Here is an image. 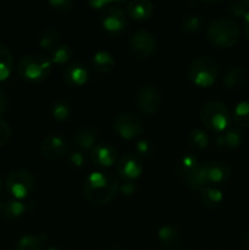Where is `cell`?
<instances>
[{"instance_id":"cell-1","label":"cell","mask_w":249,"mask_h":250,"mask_svg":"<svg viewBox=\"0 0 249 250\" xmlns=\"http://www.w3.org/2000/svg\"><path fill=\"white\" fill-rule=\"evenodd\" d=\"M119 178L107 171H94L89 173L82 185L85 199L94 205H105L111 202L119 192Z\"/></svg>"},{"instance_id":"cell-2","label":"cell","mask_w":249,"mask_h":250,"mask_svg":"<svg viewBox=\"0 0 249 250\" xmlns=\"http://www.w3.org/2000/svg\"><path fill=\"white\" fill-rule=\"evenodd\" d=\"M207 38L216 48H232L241 38V27L229 17H217L210 22L207 29Z\"/></svg>"},{"instance_id":"cell-3","label":"cell","mask_w":249,"mask_h":250,"mask_svg":"<svg viewBox=\"0 0 249 250\" xmlns=\"http://www.w3.org/2000/svg\"><path fill=\"white\" fill-rule=\"evenodd\" d=\"M53 70L50 59L42 54H28L21 58L17 65V72L22 80L27 82H43L49 77Z\"/></svg>"},{"instance_id":"cell-4","label":"cell","mask_w":249,"mask_h":250,"mask_svg":"<svg viewBox=\"0 0 249 250\" xmlns=\"http://www.w3.org/2000/svg\"><path fill=\"white\" fill-rule=\"evenodd\" d=\"M187 77L197 87H211L219 77V65L211 56H198L188 65Z\"/></svg>"},{"instance_id":"cell-5","label":"cell","mask_w":249,"mask_h":250,"mask_svg":"<svg viewBox=\"0 0 249 250\" xmlns=\"http://www.w3.org/2000/svg\"><path fill=\"white\" fill-rule=\"evenodd\" d=\"M199 117L207 128L212 129L215 133L225 132L231 124V112L228 107L217 100H209L200 107Z\"/></svg>"},{"instance_id":"cell-6","label":"cell","mask_w":249,"mask_h":250,"mask_svg":"<svg viewBox=\"0 0 249 250\" xmlns=\"http://www.w3.org/2000/svg\"><path fill=\"white\" fill-rule=\"evenodd\" d=\"M34 177L31 172L23 168H16L7 175L6 190L16 200H23L33 192Z\"/></svg>"},{"instance_id":"cell-7","label":"cell","mask_w":249,"mask_h":250,"mask_svg":"<svg viewBox=\"0 0 249 250\" xmlns=\"http://www.w3.org/2000/svg\"><path fill=\"white\" fill-rule=\"evenodd\" d=\"M156 48V39L153 33L145 28H141L137 32H134L131 36L128 42V49L129 53L134 56V58L139 59H146L154 53Z\"/></svg>"},{"instance_id":"cell-8","label":"cell","mask_w":249,"mask_h":250,"mask_svg":"<svg viewBox=\"0 0 249 250\" xmlns=\"http://www.w3.org/2000/svg\"><path fill=\"white\" fill-rule=\"evenodd\" d=\"M114 132L120 138L131 141L143 133V125L132 112H121L115 117Z\"/></svg>"},{"instance_id":"cell-9","label":"cell","mask_w":249,"mask_h":250,"mask_svg":"<svg viewBox=\"0 0 249 250\" xmlns=\"http://www.w3.org/2000/svg\"><path fill=\"white\" fill-rule=\"evenodd\" d=\"M119 4H121V1H115V4L105 9L100 16L103 28L111 34L121 33L127 26L126 11L120 7Z\"/></svg>"},{"instance_id":"cell-10","label":"cell","mask_w":249,"mask_h":250,"mask_svg":"<svg viewBox=\"0 0 249 250\" xmlns=\"http://www.w3.org/2000/svg\"><path fill=\"white\" fill-rule=\"evenodd\" d=\"M136 104L139 111L145 115H154L161 105V95L158 88L146 84L139 88L136 95Z\"/></svg>"},{"instance_id":"cell-11","label":"cell","mask_w":249,"mask_h":250,"mask_svg":"<svg viewBox=\"0 0 249 250\" xmlns=\"http://www.w3.org/2000/svg\"><path fill=\"white\" fill-rule=\"evenodd\" d=\"M116 172L127 182L137 180L143 173V161L136 153L124 154L117 160Z\"/></svg>"},{"instance_id":"cell-12","label":"cell","mask_w":249,"mask_h":250,"mask_svg":"<svg viewBox=\"0 0 249 250\" xmlns=\"http://www.w3.org/2000/svg\"><path fill=\"white\" fill-rule=\"evenodd\" d=\"M68 151V144L65 139L58 134L45 137L41 143V153L48 160H59L63 158Z\"/></svg>"},{"instance_id":"cell-13","label":"cell","mask_w":249,"mask_h":250,"mask_svg":"<svg viewBox=\"0 0 249 250\" xmlns=\"http://www.w3.org/2000/svg\"><path fill=\"white\" fill-rule=\"evenodd\" d=\"M90 159L98 167H110L116 163L117 151L111 144L98 143L90 150Z\"/></svg>"},{"instance_id":"cell-14","label":"cell","mask_w":249,"mask_h":250,"mask_svg":"<svg viewBox=\"0 0 249 250\" xmlns=\"http://www.w3.org/2000/svg\"><path fill=\"white\" fill-rule=\"evenodd\" d=\"M88 68L81 62H71L63 68L62 78L71 87H81L88 81Z\"/></svg>"},{"instance_id":"cell-15","label":"cell","mask_w":249,"mask_h":250,"mask_svg":"<svg viewBox=\"0 0 249 250\" xmlns=\"http://www.w3.org/2000/svg\"><path fill=\"white\" fill-rule=\"evenodd\" d=\"M207 172H208V183L216 187L217 185L227 182L231 177V168L227 164L221 161H208Z\"/></svg>"},{"instance_id":"cell-16","label":"cell","mask_w":249,"mask_h":250,"mask_svg":"<svg viewBox=\"0 0 249 250\" xmlns=\"http://www.w3.org/2000/svg\"><path fill=\"white\" fill-rule=\"evenodd\" d=\"M31 203L22 200H0V216L7 220L19 219L31 210Z\"/></svg>"},{"instance_id":"cell-17","label":"cell","mask_w":249,"mask_h":250,"mask_svg":"<svg viewBox=\"0 0 249 250\" xmlns=\"http://www.w3.org/2000/svg\"><path fill=\"white\" fill-rule=\"evenodd\" d=\"M98 132L93 126H83L73 134V144L82 151H89L97 146Z\"/></svg>"},{"instance_id":"cell-18","label":"cell","mask_w":249,"mask_h":250,"mask_svg":"<svg viewBox=\"0 0 249 250\" xmlns=\"http://www.w3.org/2000/svg\"><path fill=\"white\" fill-rule=\"evenodd\" d=\"M126 11L136 21H146L153 15L154 5L149 0H132L127 2Z\"/></svg>"},{"instance_id":"cell-19","label":"cell","mask_w":249,"mask_h":250,"mask_svg":"<svg viewBox=\"0 0 249 250\" xmlns=\"http://www.w3.org/2000/svg\"><path fill=\"white\" fill-rule=\"evenodd\" d=\"M158 238L166 250H173L180 246L181 234L172 225H164L159 229Z\"/></svg>"},{"instance_id":"cell-20","label":"cell","mask_w":249,"mask_h":250,"mask_svg":"<svg viewBox=\"0 0 249 250\" xmlns=\"http://www.w3.org/2000/svg\"><path fill=\"white\" fill-rule=\"evenodd\" d=\"M183 180H185L187 187L193 190H200L207 187V186H209V183H208L207 164H199Z\"/></svg>"},{"instance_id":"cell-21","label":"cell","mask_w":249,"mask_h":250,"mask_svg":"<svg viewBox=\"0 0 249 250\" xmlns=\"http://www.w3.org/2000/svg\"><path fill=\"white\" fill-rule=\"evenodd\" d=\"M200 202L208 209H216L224 202V193L220 188L214 186H207L199 190Z\"/></svg>"},{"instance_id":"cell-22","label":"cell","mask_w":249,"mask_h":250,"mask_svg":"<svg viewBox=\"0 0 249 250\" xmlns=\"http://www.w3.org/2000/svg\"><path fill=\"white\" fill-rule=\"evenodd\" d=\"M247 82V71L242 66L228 68L224 76V84L228 89H239Z\"/></svg>"},{"instance_id":"cell-23","label":"cell","mask_w":249,"mask_h":250,"mask_svg":"<svg viewBox=\"0 0 249 250\" xmlns=\"http://www.w3.org/2000/svg\"><path fill=\"white\" fill-rule=\"evenodd\" d=\"M46 239H48V236L45 233H42L39 236L24 234L17 242L16 250H43Z\"/></svg>"},{"instance_id":"cell-24","label":"cell","mask_w":249,"mask_h":250,"mask_svg":"<svg viewBox=\"0 0 249 250\" xmlns=\"http://www.w3.org/2000/svg\"><path fill=\"white\" fill-rule=\"evenodd\" d=\"M14 67V56L11 50L2 42H0V81H5L11 75Z\"/></svg>"},{"instance_id":"cell-25","label":"cell","mask_w":249,"mask_h":250,"mask_svg":"<svg viewBox=\"0 0 249 250\" xmlns=\"http://www.w3.org/2000/svg\"><path fill=\"white\" fill-rule=\"evenodd\" d=\"M93 67L100 73H109L115 67V59L107 51L99 50L93 55Z\"/></svg>"},{"instance_id":"cell-26","label":"cell","mask_w":249,"mask_h":250,"mask_svg":"<svg viewBox=\"0 0 249 250\" xmlns=\"http://www.w3.org/2000/svg\"><path fill=\"white\" fill-rule=\"evenodd\" d=\"M39 46L49 53L55 50L58 46H60V36L58 32L53 28L43 29L39 36Z\"/></svg>"},{"instance_id":"cell-27","label":"cell","mask_w":249,"mask_h":250,"mask_svg":"<svg viewBox=\"0 0 249 250\" xmlns=\"http://www.w3.org/2000/svg\"><path fill=\"white\" fill-rule=\"evenodd\" d=\"M188 144L195 150H205L210 144V138L202 128H194L188 134Z\"/></svg>"},{"instance_id":"cell-28","label":"cell","mask_w":249,"mask_h":250,"mask_svg":"<svg viewBox=\"0 0 249 250\" xmlns=\"http://www.w3.org/2000/svg\"><path fill=\"white\" fill-rule=\"evenodd\" d=\"M199 161H198L197 156L192 155V154H188V155L183 156L178 164L176 165L175 167V172L178 177L185 178L188 173L190 172L192 170H194L198 165H199Z\"/></svg>"},{"instance_id":"cell-29","label":"cell","mask_w":249,"mask_h":250,"mask_svg":"<svg viewBox=\"0 0 249 250\" xmlns=\"http://www.w3.org/2000/svg\"><path fill=\"white\" fill-rule=\"evenodd\" d=\"M232 119L239 127H249V102H241L236 105Z\"/></svg>"},{"instance_id":"cell-30","label":"cell","mask_w":249,"mask_h":250,"mask_svg":"<svg viewBox=\"0 0 249 250\" xmlns=\"http://www.w3.org/2000/svg\"><path fill=\"white\" fill-rule=\"evenodd\" d=\"M73 53L72 49L70 48L66 44H60V46L55 49L54 51L50 53V61L51 63H55V65H63L67 61H70V59L72 58Z\"/></svg>"},{"instance_id":"cell-31","label":"cell","mask_w":249,"mask_h":250,"mask_svg":"<svg viewBox=\"0 0 249 250\" xmlns=\"http://www.w3.org/2000/svg\"><path fill=\"white\" fill-rule=\"evenodd\" d=\"M203 26V20L198 15L190 14L187 15L181 21V28L186 33H197L200 31Z\"/></svg>"},{"instance_id":"cell-32","label":"cell","mask_w":249,"mask_h":250,"mask_svg":"<svg viewBox=\"0 0 249 250\" xmlns=\"http://www.w3.org/2000/svg\"><path fill=\"white\" fill-rule=\"evenodd\" d=\"M51 115L58 121H65L71 115V106L65 100H56L51 104Z\"/></svg>"},{"instance_id":"cell-33","label":"cell","mask_w":249,"mask_h":250,"mask_svg":"<svg viewBox=\"0 0 249 250\" xmlns=\"http://www.w3.org/2000/svg\"><path fill=\"white\" fill-rule=\"evenodd\" d=\"M224 137L226 148L228 149H237L241 146L242 141H243V136H242L241 131L238 128H236V127H228L224 132Z\"/></svg>"},{"instance_id":"cell-34","label":"cell","mask_w":249,"mask_h":250,"mask_svg":"<svg viewBox=\"0 0 249 250\" xmlns=\"http://www.w3.org/2000/svg\"><path fill=\"white\" fill-rule=\"evenodd\" d=\"M154 151V146L149 139L146 138H141L137 141L136 143V154L141 159L143 158H149V156L153 154Z\"/></svg>"},{"instance_id":"cell-35","label":"cell","mask_w":249,"mask_h":250,"mask_svg":"<svg viewBox=\"0 0 249 250\" xmlns=\"http://www.w3.org/2000/svg\"><path fill=\"white\" fill-rule=\"evenodd\" d=\"M229 12L239 17H244L249 12V0H239V1L229 2Z\"/></svg>"},{"instance_id":"cell-36","label":"cell","mask_w":249,"mask_h":250,"mask_svg":"<svg viewBox=\"0 0 249 250\" xmlns=\"http://www.w3.org/2000/svg\"><path fill=\"white\" fill-rule=\"evenodd\" d=\"M49 5L58 12H68L75 6V1L72 0H50Z\"/></svg>"},{"instance_id":"cell-37","label":"cell","mask_w":249,"mask_h":250,"mask_svg":"<svg viewBox=\"0 0 249 250\" xmlns=\"http://www.w3.org/2000/svg\"><path fill=\"white\" fill-rule=\"evenodd\" d=\"M10 137H11V127L4 119H0V146H5L10 141Z\"/></svg>"},{"instance_id":"cell-38","label":"cell","mask_w":249,"mask_h":250,"mask_svg":"<svg viewBox=\"0 0 249 250\" xmlns=\"http://www.w3.org/2000/svg\"><path fill=\"white\" fill-rule=\"evenodd\" d=\"M114 4L115 1H109V0H90L87 2L88 6L92 7L93 10H102V11H104L105 9Z\"/></svg>"},{"instance_id":"cell-39","label":"cell","mask_w":249,"mask_h":250,"mask_svg":"<svg viewBox=\"0 0 249 250\" xmlns=\"http://www.w3.org/2000/svg\"><path fill=\"white\" fill-rule=\"evenodd\" d=\"M70 163L72 164L75 167H83V165H84L85 163V159H84V155H83L81 151H73L72 154L70 155Z\"/></svg>"},{"instance_id":"cell-40","label":"cell","mask_w":249,"mask_h":250,"mask_svg":"<svg viewBox=\"0 0 249 250\" xmlns=\"http://www.w3.org/2000/svg\"><path fill=\"white\" fill-rule=\"evenodd\" d=\"M119 190L124 195H127V197H129V195H132V194H134V193H136V185H134V183H132V182H124V185H120Z\"/></svg>"},{"instance_id":"cell-41","label":"cell","mask_w":249,"mask_h":250,"mask_svg":"<svg viewBox=\"0 0 249 250\" xmlns=\"http://www.w3.org/2000/svg\"><path fill=\"white\" fill-rule=\"evenodd\" d=\"M212 142H214V144H215V146H216V148H219V149L226 148L224 132H220V133H215L214 138H212Z\"/></svg>"},{"instance_id":"cell-42","label":"cell","mask_w":249,"mask_h":250,"mask_svg":"<svg viewBox=\"0 0 249 250\" xmlns=\"http://www.w3.org/2000/svg\"><path fill=\"white\" fill-rule=\"evenodd\" d=\"M7 105H9V100H7L6 94L0 89V115L6 111Z\"/></svg>"},{"instance_id":"cell-43","label":"cell","mask_w":249,"mask_h":250,"mask_svg":"<svg viewBox=\"0 0 249 250\" xmlns=\"http://www.w3.org/2000/svg\"><path fill=\"white\" fill-rule=\"evenodd\" d=\"M243 29H244V34H246V38L248 39V42H249V12L246 15V16H244Z\"/></svg>"},{"instance_id":"cell-44","label":"cell","mask_w":249,"mask_h":250,"mask_svg":"<svg viewBox=\"0 0 249 250\" xmlns=\"http://www.w3.org/2000/svg\"><path fill=\"white\" fill-rule=\"evenodd\" d=\"M246 243L249 246V229H248V231H247V233H246Z\"/></svg>"},{"instance_id":"cell-45","label":"cell","mask_w":249,"mask_h":250,"mask_svg":"<svg viewBox=\"0 0 249 250\" xmlns=\"http://www.w3.org/2000/svg\"><path fill=\"white\" fill-rule=\"evenodd\" d=\"M107 250H124V249L121 248V247H111V248H109Z\"/></svg>"},{"instance_id":"cell-46","label":"cell","mask_w":249,"mask_h":250,"mask_svg":"<svg viewBox=\"0 0 249 250\" xmlns=\"http://www.w3.org/2000/svg\"><path fill=\"white\" fill-rule=\"evenodd\" d=\"M205 4H220L221 1H204Z\"/></svg>"},{"instance_id":"cell-47","label":"cell","mask_w":249,"mask_h":250,"mask_svg":"<svg viewBox=\"0 0 249 250\" xmlns=\"http://www.w3.org/2000/svg\"><path fill=\"white\" fill-rule=\"evenodd\" d=\"M48 250H61V249L58 248V247H50Z\"/></svg>"},{"instance_id":"cell-48","label":"cell","mask_w":249,"mask_h":250,"mask_svg":"<svg viewBox=\"0 0 249 250\" xmlns=\"http://www.w3.org/2000/svg\"><path fill=\"white\" fill-rule=\"evenodd\" d=\"M0 189H1V180H0Z\"/></svg>"}]
</instances>
